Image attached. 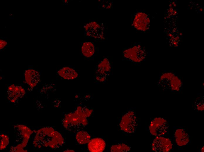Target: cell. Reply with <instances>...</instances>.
I'll list each match as a JSON object with an SVG mask.
<instances>
[{"label":"cell","instance_id":"1","mask_svg":"<svg viewBox=\"0 0 204 152\" xmlns=\"http://www.w3.org/2000/svg\"><path fill=\"white\" fill-rule=\"evenodd\" d=\"M64 141L58 132L52 127H44L37 131L33 144L38 148L48 147L55 149L61 146Z\"/></svg>","mask_w":204,"mask_h":152},{"label":"cell","instance_id":"2","mask_svg":"<svg viewBox=\"0 0 204 152\" xmlns=\"http://www.w3.org/2000/svg\"><path fill=\"white\" fill-rule=\"evenodd\" d=\"M93 111L92 109L85 107H78L74 112L65 115L62 122L63 127L70 132L79 131L87 125L86 118L90 116Z\"/></svg>","mask_w":204,"mask_h":152},{"label":"cell","instance_id":"3","mask_svg":"<svg viewBox=\"0 0 204 152\" xmlns=\"http://www.w3.org/2000/svg\"><path fill=\"white\" fill-rule=\"evenodd\" d=\"M148 54L145 47L139 42L134 43L122 50V60L135 65H138L144 61Z\"/></svg>","mask_w":204,"mask_h":152},{"label":"cell","instance_id":"4","mask_svg":"<svg viewBox=\"0 0 204 152\" xmlns=\"http://www.w3.org/2000/svg\"><path fill=\"white\" fill-rule=\"evenodd\" d=\"M158 84L163 90L177 92L181 90L183 82L177 74L172 71L164 70L160 74Z\"/></svg>","mask_w":204,"mask_h":152},{"label":"cell","instance_id":"5","mask_svg":"<svg viewBox=\"0 0 204 152\" xmlns=\"http://www.w3.org/2000/svg\"><path fill=\"white\" fill-rule=\"evenodd\" d=\"M113 69L110 59L107 57H103L95 67L94 81L98 83L106 82L112 74Z\"/></svg>","mask_w":204,"mask_h":152},{"label":"cell","instance_id":"6","mask_svg":"<svg viewBox=\"0 0 204 152\" xmlns=\"http://www.w3.org/2000/svg\"><path fill=\"white\" fill-rule=\"evenodd\" d=\"M16 136V145L11 147L10 151L12 152L27 151L23 149L26 146L30 135L33 131L26 126L17 125L14 127Z\"/></svg>","mask_w":204,"mask_h":152},{"label":"cell","instance_id":"7","mask_svg":"<svg viewBox=\"0 0 204 152\" xmlns=\"http://www.w3.org/2000/svg\"><path fill=\"white\" fill-rule=\"evenodd\" d=\"M131 25L135 30L142 32L148 31L150 29V18L145 11H137L131 16Z\"/></svg>","mask_w":204,"mask_h":152},{"label":"cell","instance_id":"8","mask_svg":"<svg viewBox=\"0 0 204 152\" xmlns=\"http://www.w3.org/2000/svg\"><path fill=\"white\" fill-rule=\"evenodd\" d=\"M84 28L85 34L86 37L98 41L105 39V26L103 24L91 21L85 25Z\"/></svg>","mask_w":204,"mask_h":152},{"label":"cell","instance_id":"9","mask_svg":"<svg viewBox=\"0 0 204 152\" xmlns=\"http://www.w3.org/2000/svg\"><path fill=\"white\" fill-rule=\"evenodd\" d=\"M137 119L134 113L132 111L128 112L122 117L120 124L121 129L129 133H133L136 127Z\"/></svg>","mask_w":204,"mask_h":152},{"label":"cell","instance_id":"10","mask_svg":"<svg viewBox=\"0 0 204 152\" xmlns=\"http://www.w3.org/2000/svg\"><path fill=\"white\" fill-rule=\"evenodd\" d=\"M168 127V124L166 120L157 118L151 122L149 129L152 135L158 136L165 134L167 132Z\"/></svg>","mask_w":204,"mask_h":152},{"label":"cell","instance_id":"11","mask_svg":"<svg viewBox=\"0 0 204 152\" xmlns=\"http://www.w3.org/2000/svg\"><path fill=\"white\" fill-rule=\"evenodd\" d=\"M80 45V54L87 59H93L98 53V47L92 42H82Z\"/></svg>","mask_w":204,"mask_h":152},{"label":"cell","instance_id":"12","mask_svg":"<svg viewBox=\"0 0 204 152\" xmlns=\"http://www.w3.org/2000/svg\"><path fill=\"white\" fill-rule=\"evenodd\" d=\"M152 149L155 152H167L172 148V144L170 140L162 137H157L153 140Z\"/></svg>","mask_w":204,"mask_h":152},{"label":"cell","instance_id":"13","mask_svg":"<svg viewBox=\"0 0 204 152\" xmlns=\"http://www.w3.org/2000/svg\"><path fill=\"white\" fill-rule=\"evenodd\" d=\"M57 74L61 78L67 80H76L80 75L79 70L71 65L62 67L58 70Z\"/></svg>","mask_w":204,"mask_h":152},{"label":"cell","instance_id":"14","mask_svg":"<svg viewBox=\"0 0 204 152\" xmlns=\"http://www.w3.org/2000/svg\"><path fill=\"white\" fill-rule=\"evenodd\" d=\"M24 89L21 86L12 84L7 89V97L11 102L14 103L22 98L25 94Z\"/></svg>","mask_w":204,"mask_h":152},{"label":"cell","instance_id":"15","mask_svg":"<svg viewBox=\"0 0 204 152\" xmlns=\"http://www.w3.org/2000/svg\"><path fill=\"white\" fill-rule=\"evenodd\" d=\"M105 146V141L100 138H96L90 140L88 145V150L91 152H103Z\"/></svg>","mask_w":204,"mask_h":152},{"label":"cell","instance_id":"16","mask_svg":"<svg viewBox=\"0 0 204 152\" xmlns=\"http://www.w3.org/2000/svg\"><path fill=\"white\" fill-rule=\"evenodd\" d=\"M25 77L26 83L31 87H35L40 81V74L39 72L33 69L26 70Z\"/></svg>","mask_w":204,"mask_h":152},{"label":"cell","instance_id":"17","mask_svg":"<svg viewBox=\"0 0 204 152\" xmlns=\"http://www.w3.org/2000/svg\"><path fill=\"white\" fill-rule=\"evenodd\" d=\"M174 137L178 146H183L187 144L189 141L188 134L183 129H178L175 132Z\"/></svg>","mask_w":204,"mask_h":152},{"label":"cell","instance_id":"18","mask_svg":"<svg viewBox=\"0 0 204 152\" xmlns=\"http://www.w3.org/2000/svg\"><path fill=\"white\" fill-rule=\"evenodd\" d=\"M91 136L86 132L80 131L76 135V139L80 144H83L88 143L90 140Z\"/></svg>","mask_w":204,"mask_h":152},{"label":"cell","instance_id":"19","mask_svg":"<svg viewBox=\"0 0 204 152\" xmlns=\"http://www.w3.org/2000/svg\"><path fill=\"white\" fill-rule=\"evenodd\" d=\"M130 150V148L127 145L124 144H120L113 145L111 148V152H127Z\"/></svg>","mask_w":204,"mask_h":152},{"label":"cell","instance_id":"20","mask_svg":"<svg viewBox=\"0 0 204 152\" xmlns=\"http://www.w3.org/2000/svg\"><path fill=\"white\" fill-rule=\"evenodd\" d=\"M193 105V107L195 110L198 111H203L204 110V102L202 96H197Z\"/></svg>","mask_w":204,"mask_h":152},{"label":"cell","instance_id":"21","mask_svg":"<svg viewBox=\"0 0 204 152\" xmlns=\"http://www.w3.org/2000/svg\"><path fill=\"white\" fill-rule=\"evenodd\" d=\"M0 148L1 150L4 149L9 143V138L7 136L4 134L0 135Z\"/></svg>","mask_w":204,"mask_h":152},{"label":"cell","instance_id":"22","mask_svg":"<svg viewBox=\"0 0 204 152\" xmlns=\"http://www.w3.org/2000/svg\"><path fill=\"white\" fill-rule=\"evenodd\" d=\"M7 44V42L2 39H0V49H2L4 48Z\"/></svg>","mask_w":204,"mask_h":152},{"label":"cell","instance_id":"23","mask_svg":"<svg viewBox=\"0 0 204 152\" xmlns=\"http://www.w3.org/2000/svg\"><path fill=\"white\" fill-rule=\"evenodd\" d=\"M64 152H74V151L72 150H67L65 151Z\"/></svg>","mask_w":204,"mask_h":152},{"label":"cell","instance_id":"24","mask_svg":"<svg viewBox=\"0 0 204 152\" xmlns=\"http://www.w3.org/2000/svg\"><path fill=\"white\" fill-rule=\"evenodd\" d=\"M201 152H204V146L201 148Z\"/></svg>","mask_w":204,"mask_h":152}]
</instances>
